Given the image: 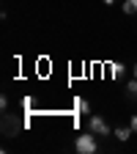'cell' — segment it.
<instances>
[{
    "instance_id": "obj_4",
    "label": "cell",
    "mask_w": 137,
    "mask_h": 154,
    "mask_svg": "<svg viewBox=\"0 0 137 154\" xmlns=\"http://www.w3.org/2000/svg\"><path fill=\"white\" fill-rule=\"evenodd\" d=\"M121 8H124V14H137V0H124Z\"/></svg>"
},
{
    "instance_id": "obj_1",
    "label": "cell",
    "mask_w": 137,
    "mask_h": 154,
    "mask_svg": "<svg viewBox=\"0 0 137 154\" xmlns=\"http://www.w3.org/2000/svg\"><path fill=\"white\" fill-rule=\"evenodd\" d=\"M74 149L80 151V154H93V151H99V143H96V132H85V135H80V138L74 140Z\"/></svg>"
},
{
    "instance_id": "obj_6",
    "label": "cell",
    "mask_w": 137,
    "mask_h": 154,
    "mask_svg": "<svg viewBox=\"0 0 137 154\" xmlns=\"http://www.w3.org/2000/svg\"><path fill=\"white\" fill-rule=\"evenodd\" d=\"M77 110H80V113L85 116V113H91V105H88L85 99H80V102H77Z\"/></svg>"
},
{
    "instance_id": "obj_8",
    "label": "cell",
    "mask_w": 137,
    "mask_h": 154,
    "mask_svg": "<svg viewBox=\"0 0 137 154\" xmlns=\"http://www.w3.org/2000/svg\"><path fill=\"white\" fill-rule=\"evenodd\" d=\"M129 127H132V129L137 132V116H132V121H129Z\"/></svg>"
},
{
    "instance_id": "obj_10",
    "label": "cell",
    "mask_w": 137,
    "mask_h": 154,
    "mask_svg": "<svg viewBox=\"0 0 137 154\" xmlns=\"http://www.w3.org/2000/svg\"><path fill=\"white\" fill-rule=\"evenodd\" d=\"M132 74H134V77H137V63H134V66H132Z\"/></svg>"
},
{
    "instance_id": "obj_5",
    "label": "cell",
    "mask_w": 137,
    "mask_h": 154,
    "mask_svg": "<svg viewBox=\"0 0 137 154\" xmlns=\"http://www.w3.org/2000/svg\"><path fill=\"white\" fill-rule=\"evenodd\" d=\"M126 96H129V99H137V77L126 83Z\"/></svg>"
},
{
    "instance_id": "obj_9",
    "label": "cell",
    "mask_w": 137,
    "mask_h": 154,
    "mask_svg": "<svg viewBox=\"0 0 137 154\" xmlns=\"http://www.w3.org/2000/svg\"><path fill=\"white\" fill-rule=\"evenodd\" d=\"M102 3H104V6H112V3H115V0H102Z\"/></svg>"
},
{
    "instance_id": "obj_2",
    "label": "cell",
    "mask_w": 137,
    "mask_h": 154,
    "mask_svg": "<svg viewBox=\"0 0 137 154\" xmlns=\"http://www.w3.org/2000/svg\"><path fill=\"white\" fill-rule=\"evenodd\" d=\"M88 129H91V132H96V135H104V138H107V135H112L110 124L102 119V116H91V119H88Z\"/></svg>"
},
{
    "instance_id": "obj_3",
    "label": "cell",
    "mask_w": 137,
    "mask_h": 154,
    "mask_svg": "<svg viewBox=\"0 0 137 154\" xmlns=\"http://www.w3.org/2000/svg\"><path fill=\"white\" fill-rule=\"evenodd\" d=\"M132 132H134L132 127H115V129H112V135H115L118 140H129V138H132Z\"/></svg>"
},
{
    "instance_id": "obj_7",
    "label": "cell",
    "mask_w": 137,
    "mask_h": 154,
    "mask_svg": "<svg viewBox=\"0 0 137 154\" xmlns=\"http://www.w3.org/2000/svg\"><path fill=\"white\" fill-rule=\"evenodd\" d=\"M112 74L121 77V74H124V66H121V63H112Z\"/></svg>"
}]
</instances>
